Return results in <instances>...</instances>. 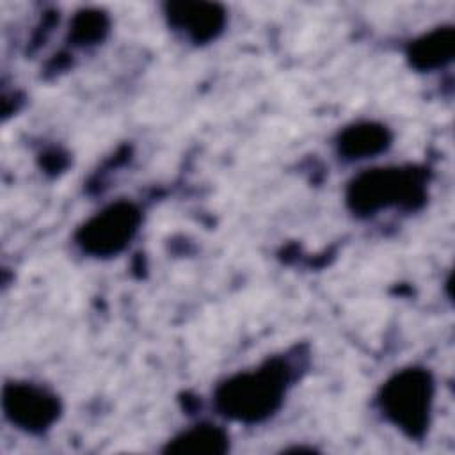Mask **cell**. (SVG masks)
Masks as SVG:
<instances>
[{
  "label": "cell",
  "instance_id": "obj_4",
  "mask_svg": "<svg viewBox=\"0 0 455 455\" xmlns=\"http://www.w3.org/2000/svg\"><path fill=\"white\" fill-rule=\"evenodd\" d=\"M139 224V210L132 203L119 201L91 217L78 229L76 242L92 256H114L132 242Z\"/></svg>",
  "mask_w": 455,
  "mask_h": 455
},
{
  "label": "cell",
  "instance_id": "obj_5",
  "mask_svg": "<svg viewBox=\"0 0 455 455\" xmlns=\"http://www.w3.org/2000/svg\"><path fill=\"white\" fill-rule=\"evenodd\" d=\"M2 405L11 423L27 432L46 430L60 412L59 400L52 393L28 382L7 384Z\"/></svg>",
  "mask_w": 455,
  "mask_h": 455
},
{
  "label": "cell",
  "instance_id": "obj_7",
  "mask_svg": "<svg viewBox=\"0 0 455 455\" xmlns=\"http://www.w3.org/2000/svg\"><path fill=\"white\" fill-rule=\"evenodd\" d=\"M455 48V34L451 27H439L416 39L409 50V60L418 69L443 68L451 60Z\"/></svg>",
  "mask_w": 455,
  "mask_h": 455
},
{
  "label": "cell",
  "instance_id": "obj_3",
  "mask_svg": "<svg viewBox=\"0 0 455 455\" xmlns=\"http://www.w3.org/2000/svg\"><path fill=\"white\" fill-rule=\"evenodd\" d=\"M434 380L423 368H407L382 387L380 407L386 418L409 437H421L428 428Z\"/></svg>",
  "mask_w": 455,
  "mask_h": 455
},
{
  "label": "cell",
  "instance_id": "obj_8",
  "mask_svg": "<svg viewBox=\"0 0 455 455\" xmlns=\"http://www.w3.org/2000/svg\"><path fill=\"white\" fill-rule=\"evenodd\" d=\"M389 132L382 124L357 123L347 128L339 137V151L347 158H366L384 151L389 146Z\"/></svg>",
  "mask_w": 455,
  "mask_h": 455
},
{
  "label": "cell",
  "instance_id": "obj_9",
  "mask_svg": "<svg viewBox=\"0 0 455 455\" xmlns=\"http://www.w3.org/2000/svg\"><path fill=\"white\" fill-rule=\"evenodd\" d=\"M165 451L190 455H219L228 451V435L224 430L213 425H197L169 441Z\"/></svg>",
  "mask_w": 455,
  "mask_h": 455
},
{
  "label": "cell",
  "instance_id": "obj_6",
  "mask_svg": "<svg viewBox=\"0 0 455 455\" xmlns=\"http://www.w3.org/2000/svg\"><path fill=\"white\" fill-rule=\"evenodd\" d=\"M169 23L196 43L213 39L224 27L226 14L217 4L172 2L167 5Z\"/></svg>",
  "mask_w": 455,
  "mask_h": 455
},
{
  "label": "cell",
  "instance_id": "obj_1",
  "mask_svg": "<svg viewBox=\"0 0 455 455\" xmlns=\"http://www.w3.org/2000/svg\"><path fill=\"white\" fill-rule=\"evenodd\" d=\"M286 382V366L274 359L258 370L238 373L222 382L215 393V403L224 416L236 421H261L283 403Z\"/></svg>",
  "mask_w": 455,
  "mask_h": 455
},
{
  "label": "cell",
  "instance_id": "obj_10",
  "mask_svg": "<svg viewBox=\"0 0 455 455\" xmlns=\"http://www.w3.org/2000/svg\"><path fill=\"white\" fill-rule=\"evenodd\" d=\"M107 27V18L101 12L84 11L73 20L71 36L78 44H91L105 36Z\"/></svg>",
  "mask_w": 455,
  "mask_h": 455
},
{
  "label": "cell",
  "instance_id": "obj_2",
  "mask_svg": "<svg viewBox=\"0 0 455 455\" xmlns=\"http://www.w3.org/2000/svg\"><path fill=\"white\" fill-rule=\"evenodd\" d=\"M425 197L423 176L412 167H382L359 174L348 187V204L361 215L387 206L419 204Z\"/></svg>",
  "mask_w": 455,
  "mask_h": 455
}]
</instances>
